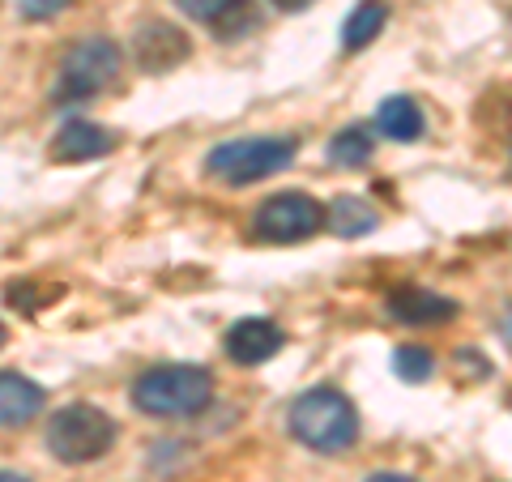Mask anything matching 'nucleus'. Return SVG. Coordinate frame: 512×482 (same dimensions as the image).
I'll return each instance as SVG.
<instances>
[{
    "label": "nucleus",
    "mask_w": 512,
    "mask_h": 482,
    "mask_svg": "<svg viewBox=\"0 0 512 482\" xmlns=\"http://www.w3.org/2000/svg\"><path fill=\"white\" fill-rule=\"evenodd\" d=\"M214 401V376L197 363L150 367L133 384V406L150 419H192Z\"/></svg>",
    "instance_id": "1"
},
{
    "label": "nucleus",
    "mask_w": 512,
    "mask_h": 482,
    "mask_svg": "<svg viewBox=\"0 0 512 482\" xmlns=\"http://www.w3.org/2000/svg\"><path fill=\"white\" fill-rule=\"evenodd\" d=\"M291 436L312 453H346L359 440V414L338 389H308L291 406Z\"/></svg>",
    "instance_id": "2"
},
{
    "label": "nucleus",
    "mask_w": 512,
    "mask_h": 482,
    "mask_svg": "<svg viewBox=\"0 0 512 482\" xmlns=\"http://www.w3.org/2000/svg\"><path fill=\"white\" fill-rule=\"evenodd\" d=\"M295 154H299L295 137H235L205 154V171L231 188H248L256 180L278 175L282 167H291Z\"/></svg>",
    "instance_id": "3"
},
{
    "label": "nucleus",
    "mask_w": 512,
    "mask_h": 482,
    "mask_svg": "<svg viewBox=\"0 0 512 482\" xmlns=\"http://www.w3.org/2000/svg\"><path fill=\"white\" fill-rule=\"evenodd\" d=\"M111 444H116V419L99 406H86V401L56 410L52 423H47V448L64 465L99 461Z\"/></svg>",
    "instance_id": "4"
},
{
    "label": "nucleus",
    "mask_w": 512,
    "mask_h": 482,
    "mask_svg": "<svg viewBox=\"0 0 512 482\" xmlns=\"http://www.w3.org/2000/svg\"><path fill=\"white\" fill-rule=\"evenodd\" d=\"M116 77H120V47L111 39H82L64 52L52 99L64 107L86 103L94 94L116 86Z\"/></svg>",
    "instance_id": "5"
},
{
    "label": "nucleus",
    "mask_w": 512,
    "mask_h": 482,
    "mask_svg": "<svg viewBox=\"0 0 512 482\" xmlns=\"http://www.w3.org/2000/svg\"><path fill=\"white\" fill-rule=\"evenodd\" d=\"M320 227H325V205L308 192H278L256 210L252 222L256 239H265V244H299V239H312Z\"/></svg>",
    "instance_id": "6"
},
{
    "label": "nucleus",
    "mask_w": 512,
    "mask_h": 482,
    "mask_svg": "<svg viewBox=\"0 0 512 482\" xmlns=\"http://www.w3.org/2000/svg\"><path fill=\"white\" fill-rule=\"evenodd\" d=\"M133 60L141 73H171L188 60V35L171 22H146L133 35Z\"/></svg>",
    "instance_id": "7"
},
{
    "label": "nucleus",
    "mask_w": 512,
    "mask_h": 482,
    "mask_svg": "<svg viewBox=\"0 0 512 482\" xmlns=\"http://www.w3.org/2000/svg\"><path fill=\"white\" fill-rule=\"evenodd\" d=\"M384 308H389V316L397 325H410V329H436V325H448V320L457 316L453 299L423 291V286H397Z\"/></svg>",
    "instance_id": "8"
},
{
    "label": "nucleus",
    "mask_w": 512,
    "mask_h": 482,
    "mask_svg": "<svg viewBox=\"0 0 512 482\" xmlns=\"http://www.w3.org/2000/svg\"><path fill=\"white\" fill-rule=\"evenodd\" d=\"M282 346H286L282 329L274 325V320H265V316H248V320H239V325H231V333H227V355H231L239 367L269 363Z\"/></svg>",
    "instance_id": "9"
},
{
    "label": "nucleus",
    "mask_w": 512,
    "mask_h": 482,
    "mask_svg": "<svg viewBox=\"0 0 512 482\" xmlns=\"http://www.w3.org/2000/svg\"><path fill=\"white\" fill-rule=\"evenodd\" d=\"M116 150V133L103 124H90V120H69L56 133L52 141V163H90V158H103Z\"/></svg>",
    "instance_id": "10"
},
{
    "label": "nucleus",
    "mask_w": 512,
    "mask_h": 482,
    "mask_svg": "<svg viewBox=\"0 0 512 482\" xmlns=\"http://www.w3.org/2000/svg\"><path fill=\"white\" fill-rule=\"evenodd\" d=\"M43 410V389L22 372H0V427H26Z\"/></svg>",
    "instance_id": "11"
},
{
    "label": "nucleus",
    "mask_w": 512,
    "mask_h": 482,
    "mask_svg": "<svg viewBox=\"0 0 512 482\" xmlns=\"http://www.w3.org/2000/svg\"><path fill=\"white\" fill-rule=\"evenodd\" d=\"M376 128L393 141H419L423 137V111L414 99H406V94H393V99H384L376 107Z\"/></svg>",
    "instance_id": "12"
},
{
    "label": "nucleus",
    "mask_w": 512,
    "mask_h": 482,
    "mask_svg": "<svg viewBox=\"0 0 512 482\" xmlns=\"http://www.w3.org/2000/svg\"><path fill=\"white\" fill-rule=\"evenodd\" d=\"M384 26H389V5H384V0H363L342 22V47L346 52H363L372 39H380Z\"/></svg>",
    "instance_id": "13"
},
{
    "label": "nucleus",
    "mask_w": 512,
    "mask_h": 482,
    "mask_svg": "<svg viewBox=\"0 0 512 482\" xmlns=\"http://www.w3.org/2000/svg\"><path fill=\"white\" fill-rule=\"evenodd\" d=\"M325 227L333 235H367V231H376V210L367 205L363 197H338L325 210Z\"/></svg>",
    "instance_id": "14"
},
{
    "label": "nucleus",
    "mask_w": 512,
    "mask_h": 482,
    "mask_svg": "<svg viewBox=\"0 0 512 482\" xmlns=\"http://www.w3.org/2000/svg\"><path fill=\"white\" fill-rule=\"evenodd\" d=\"M372 154H376V141H372V133H367V128H359V124L342 128V133L329 141V158H333L338 167H363V163H372Z\"/></svg>",
    "instance_id": "15"
},
{
    "label": "nucleus",
    "mask_w": 512,
    "mask_h": 482,
    "mask_svg": "<svg viewBox=\"0 0 512 482\" xmlns=\"http://www.w3.org/2000/svg\"><path fill=\"white\" fill-rule=\"evenodd\" d=\"M210 26H214V35L222 43H235V39H244V35H252V30L261 26V13H256L252 0H231V5L222 9Z\"/></svg>",
    "instance_id": "16"
},
{
    "label": "nucleus",
    "mask_w": 512,
    "mask_h": 482,
    "mask_svg": "<svg viewBox=\"0 0 512 482\" xmlns=\"http://www.w3.org/2000/svg\"><path fill=\"white\" fill-rule=\"evenodd\" d=\"M52 299H60V286H47L39 278H22V282H13L5 291V303L9 308H18V312H39L43 303H52Z\"/></svg>",
    "instance_id": "17"
},
{
    "label": "nucleus",
    "mask_w": 512,
    "mask_h": 482,
    "mask_svg": "<svg viewBox=\"0 0 512 482\" xmlns=\"http://www.w3.org/2000/svg\"><path fill=\"white\" fill-rule=\"evenodd\" d=\"M393 372L410 380V384H423L431 372H436V359H431L427 346H397L393 350Z\"/></svg>",
    "instance_id": "18"
},
{
    "label": "nucleus",
    "mask_w": 512,
    "mask_h": 482,
    "mask_svg": "<svg viewBox=\"0 0 512 482\" xmlns=\"http://www.w3.org/2000/svg\"><path fill=\"white\" fill-rule=\"evenodd\" d=\"M69 5H73V0H18V13L26 22H52Z\"/></svg>",
    "instance_id": "19"
},
{
    "label": "nucleus",
    "mask_w": 512,
    "mask_h": 482,
    "mask_svg": "<svg viewBox=\"0 0 512 482\" xmlns=\"http://www.w3.org/2000/svg\"><path fill=\"white\" fill-rule=\"evenodd\" d=\"M175 5H180L192 22H214L218 13L231 5V0H175Z\"/></svg>",
    "instance_id": "20"
},
{
    "label": "nucleus",
    "mask_w": 512,
    "mask_h": 482,
    "mask_svg": "<svg viewBox=\"0 0 512 482\" xmlns=\"http://www.w3.org/2000/svg\"><path fill=\"white\" fill-rule=\"evenodd\" d=\"M278 9H286V13H303L308 5H316V0H274Z\"/></svg>",
    "instance_id": "21"
},
{
    "label": "nucleus",
    "mask_w": 512,
    "mask_h": 482,
    "mask_svg": "<svg viewBox=\"0 0 512 482\" xmlns=\"http://www.w3.org/2000/svg\"><path fill=\"white\" fill-rule=\"evenodd\" d=\"M367 482H414V478H406V474H372Z\"/></svg>",
    "instance_id": "22"
},
{
    "label": "nucleus",
    "mask_w": 512,
    "mask_h": 482,
    "mask_svg": "<svg viewBox=\"0 0 512 482\" xmlns=\"http://www.w3.org/2000/svg\"><path fill=\"white\" fill-rule=\"evenodd\" d=\"M0 482H26L22 474H9V470H0Z\"/></svg>",
    "instance_id": "23"
},
{
    "label": "nucleus",
    "mask_w": 512,
    "mask_h": 482,
    "mask_svg": "<svg viewBox=\"0 0 512 482\" xmlns=\"http://www.w3.org/2000/svg\"><path fill=\"white\" fill-rule=\"evenodd\" d=\"M504 337H508V346H512V312L504 316Z\"/></svg>",
    "instance_id": "24"
},
{
    "label": "nucleus",
    "mask_w": 512,
    "mask_h": 482,
    "mask_svg": "<svg viewBox=\"0 0 512 482\" xmlns=\"http://www.w3.org/2000/svg\"><path fill=\"white\" fill-rule=\"evenodd\" d=\"M0 346H5V325H0Z\"/></svg>",
    "instance_id": "25"
}]
</instances>
